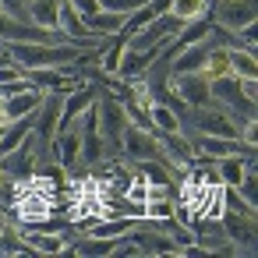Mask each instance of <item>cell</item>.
I'll use <instances>...</instances> for the list:
<instances>
[{
  "label": "cell",
  "instance_id": "4fadbf2b",
  "mask_svg": "<svg viewBox=\"0 0 258 258\" xmlns=\"http://www.w3.org/2000/svg\"><path fill=\"white\" fill-rule=\"evenodd\" d=\"M226 60H230V75L233 78H258L254 50H226Z\"/></svg>",
  "mask_w": 258,
  "mask_h": 258
},
{
  "label": "cell",
  "instance_id": "d6986e66",
  "mask_svg": "<svg viewBox=\"0 0 258 258\" xmlns=\"http://www.w3.org/2000/svg\"><path fill=\"white\" fill-rule=\"evenodd\" d=\"M0 127H4V124H0Z\"/></svg>",
  "mask_w": 258,
  "mask_h": 258
},
{
  "label": "cell",
  "instance_id": "9a60e30c",
  "mask_svg": "<svg viewBox=\"0 0 258 258\" xmlns=\"http://www.w3.org/2000/svg\"><path fill=\"white\" fill-rule=\"evenodd\" d=\"M209 0H170V15H177L180 22H195L209 15Z\"/></svg>",
  "mask_w": 258,
  "mask_h": 258
},
{
  "label": "cell",
  "instance_id": "8fae6325",
  "mask_svg": "<svg viewBox=\"0 0 258 258\" xmlns=\"http://www.w3.org/2000/svg\"><path fill=\"white\" fill-rule=\"evenodd\" d=\"M254 163V156H244V152H230V156H219L216 159V173H219V184H240V177L247 173V166Z\"/></svg>",
  "mask_w": 258,
  "mask_h": 258
},
{
  "label": "cell",
  "instance_id": "e0dca14e",
  "mask_svg": "<svg viewBox=\"0 0 258 258\" xmlns=\"http://www.w3.org/2000/svg\"><path fill=\"white\" fill-rule=\"evenodd\" d=\"M18 78H25V68L8 57L4 64H0V85H11V82H18Z\"/></svg>",
  "mask_w": 258,
  "mask_h": 258
},
{
  "label": "cell",
  "instance_id": "3957f363",
  "mask_svg": "<svg viewBox=\"0 0 258 258\" xmlns=\"http://www.w3.org/2000/svg\"><path fill=\"white\" fill-rule=\"evenodd\" d=\"M254 0H216V8H212V22L216 25H223V29H230V32H237V29H244L247 22H254Z\"/></svg>",
  "mask_w": 258,
  "mask_h": 258
},
{
  "label": "cell",
  "instance_id": "7c38bea8",
  "mask_svg": "<svg viewBox=\"0 0 258 258\" xmlns=\"http://www.w3.org/2000/svg\"><path fill=\"white\" fill-rule=\"evenodd\" d=\"M85 22V29L92 32V36H113V32H120L124 29V15H117V11H92V15H85L82 18Z\"/></svg>",
  "mask_w": 258,
  "mask_h": 258
},
{
  "label": "cell",
  "instance_id": "5b68a950",
  "mask_svg": "<svg viewBox=\"0 0 258 258\" xmlns=\"http://www.w3.org/2000/svg\"><path fill=\"white\" fill-rule=\"evenodd\" d=\"M219 223L230 237V244L237 251H254V216H240V212H219Z\"/></svg>",
  "mask_w": 258,
  "mask_h": 258
},
{
  "label": "cell",
  "instance_id": "8992f818",
  "mask_svg": "<svg viewBox=\"0 0 258 258\" xmlns=\"http://www.w3.org/2000/svg\"><path fill=\"white\" fill-rule=\"evenodd\" d=\"M212 46H216V39H198V43H191V46H184V50H177L173 53V60H170V75H184V71H202L205 68V60H209V53H212Z\"/></svg>",
  "mask_w": 258,
  "mask_h": 258
},
{
  "label": "cell",
  "instance_id": "5bb4252c",
  "mask_svg": "<svg viewBox=\"0 0 258 258\" xmlns=\"http://www.w3.org/2000/svg\"><path fill=\"white\" fill-rule=\"evenodd\" d=\"M149 117H152V131H180L184 124H180V117H177V110L173 106H166V103H152L149 99Z\"/></svg>",
  "mask_w": 258,
  "mask_h": 258
},
{
  "label": "cell",
  "instance_id": "ac0fdd59",
  "mask_svg": "<svg viewBox=\"0 0 258 258\" xmlns=\"http://www.w3.org/2000/svg\"><path fill=\"white\" fill-rule=\"evenodd\" d=\"M0 8H4V11H11V15H15V18H22V22H29V18H25L29 0H0Z\"/></svg>",
  "mask_w": 258,
  "mask_h": 258
},
{
  "label": "cell",
  "instance_id": "52a82bcc",
  "mask_svg": "<svg viewBox=\"0 0 258 258\" xmlns=\"http://www.w3.org/2000/svg\"><path fill=\"white\" fill-rule=\"evenodd\" d=\"M0 166H4V173H11V177H29L36 170V135H29L15 152L0 156Z\"/></svg>",
  "mask_w": 258,
  "mask_h": 258
},
{
  "label": "cell",
  "instance_id": "6da1fadb",
  "mask_svg": "<svg viewBox=\"0 0 258 258\" xmlns=\"http://www.w3.org/2000/svg\"><path fill=\"white\" fill-rule=\"evenodd\" d=\"M96 110H99V138H103V149H106V152H120V145H124V131H127V124H131L124 103H120L113 92L99 89Z\"/></svg>",
  "mask_w": 258,
  "mask_h": 258
},
{
  "label": "cell",
  "instance_id": "7a4b0ae2",
  "mask_svg": "<svg viewBox=\"0 0 258 258\" xmlns=\"http://www.w3.org/2000/svg\"><path fill=\"white\" fill-rule=\"evenodd\" d=\"M170 92H177V99H180L184 106H212L209 75H205V71H184V75H170Z\"/></svg>",
  "mask_w": 258,
  "mask_h": 258
},
{
  "label": "cell",
  "instance_id": "2e32d148",
  "mask_svg": "<svg viewBox=\"0 0 258 258\" xmlns=\"http://www.w3.org/2000/svg\"><path fill=\"white\" fill-rule=\"evenodd\" d=\"M0 254H36V251L22 240L18 230H4L0 233Z\"/></svg>",
  "mask_w": 258,
  "mask_h": 258
},
{
  "label": "cell",
  "instance_id": "30bf717a",
  "mask_svg": "<svg viewBox=\"0 0 258 258\" xmlns=\"http://www.w3.org/2000/svg\"><path fill=\"white\" fill-rule=\"evenodd\" d=\"M152 60H156V50H131V46H124L120 64H117V75H120L124 82L142 78V75H145V68H149Z\"/></svg>",
  "mask_w": 258,
  "mask_h": 258
},
{
  "label": "cell",
  "instance_id": "ba28073f",
  "mask_svg": "<svg viewBox=\"0 0 258 258\" xmlns=\"http://www.w3.org/2000/svg\"><path fill=\"white\" fill-rule=\"evenodd\" d=\"M25 18L46 32H60V0H29Z\"/></svg>",
  "mask_w": 258,
  "mask_h": 258
},
{
  "label": "cell",
  "instance_id": "9c48e42d",
  "mask_svg": "<svg viewBox=\"0 0 258 258\" xmlns=\"http://www.w3.org/2000/svg\"><path fill=\"white\" fill-rule=\"evenodd\" d=\"M18 233H22V240H25L36 254H60V251H68V237H60V233L36 230V226H25V230H18Z\"/></svg>",
  "mask_w": 258,
  "mask_h": 258
},
{
  "label": "cell",
  "instance_id": "277c9868",
  "mask_svg": "<svg viewBox=\"0 0 258 258\" xmlns=\"http://www.w3.org/2000/svg\"><path fill=\"white\" fill-rule=\"evenodd\" d=\"M43 89H25V92H11V96H0V124H11V120H22V117H29V113H36L39 110V103H43Z\"/></svg>",
  "mask_w": 258,
  "mask_h": 258
}]
</instances>
